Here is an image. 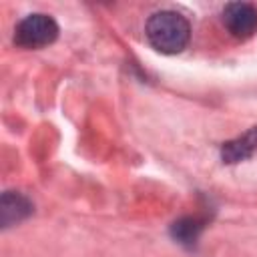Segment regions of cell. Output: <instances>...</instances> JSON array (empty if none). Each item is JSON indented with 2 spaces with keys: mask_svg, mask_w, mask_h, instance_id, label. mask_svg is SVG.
Segmentation results:
<instances>
[{
  "mask_svg": "<svg viewBox=\"0 0 257 257\" xmlns=\"http://www.w3.org/2000/svg\"><path fill=\"white\" fill-rule=\"evenodd\" d=\"M223 24L231 36L245 40L257 32V8L249 2H231L223 8Z\"/></svg>",
  "mask_w": 257,
  "mask_h": 257,
  "instance_id": "obj_3",
  "label": "cell"
},
{
  "mask_svg": "<svg viewBox=\"0 0 257 257\" xmlns=\"http://www.w3.org/2000/svg\"><path fill=\"white\" fill-rule=\"evenodd\" d=\"M149 44L161 54H179L187 48L191 38L189 20L175 10H159L151 14L145 26Z\"/></svg>",
  "mask_w": 257,
  "mask_h": 257,
  "instance_id": "obj_1",
  "label": "cell"
},
{
  "mask_svg": "<svg viewBox=\"0 0 257 257\" xmlns=\"http://www.w3.org/2000/svg\"><path fill=\"white\" fill-rule=\"evenodd\" d=\"M257 151V126H251L241 137L227 141L221 147V159L225 163H241Z\"/></svg>",
  "mask_w": 257,
  "mask_h": 257,
  "instance_id": "obj_5",
  "label": "cell"
},
{
  "mask_svg": "<svg viewBox=\"0 0 257 257\" xmlns=\"http://www.w3.org/2000/svg\"><path fill=\"white\" fill-rule=\"evenodd\" d=\"M203 227H205V225H203L201 219H195V217H183V219H179V221L173 223V227H171V235H173L179 243H183V245H193V243L199 239Z\"/></svg>",
  "mask_w": 257,
  "mask_h": 257,
  "instance_id": "obj_6",
  "label": "cell"
},
{
  "mask_svg": "<svg viewBox=\"0 0 257 257\" xmlns=\"http://www.w3.org/2000/svg\"><path fill=\"white\" fill-rule=\"evenodd\" d=\"M58 38V24L48 14H28L14 30V42L20 48H42Z\"/></svg>",
  "mask_w": 257,
  "mask_h": 257,
  "instance_id": "obj_2",
  "label": "cell"
},
{
  "mask_svg": "<svg viewBox=\"0 0 257 257\" xmlns=\"http://www.w3.org/2000/svg\"><path fill=\"white\" fill-rule=\"evenodd\" d=\"M32 213V203L14 191H6L0 199V221L2 227H10L14 223H20Z\"/></svg>",
  "mask_w": 257,
  "mask_h": 257,
  "instance_id": "obj_4",
  "label": "cell"
}]
</instances>
